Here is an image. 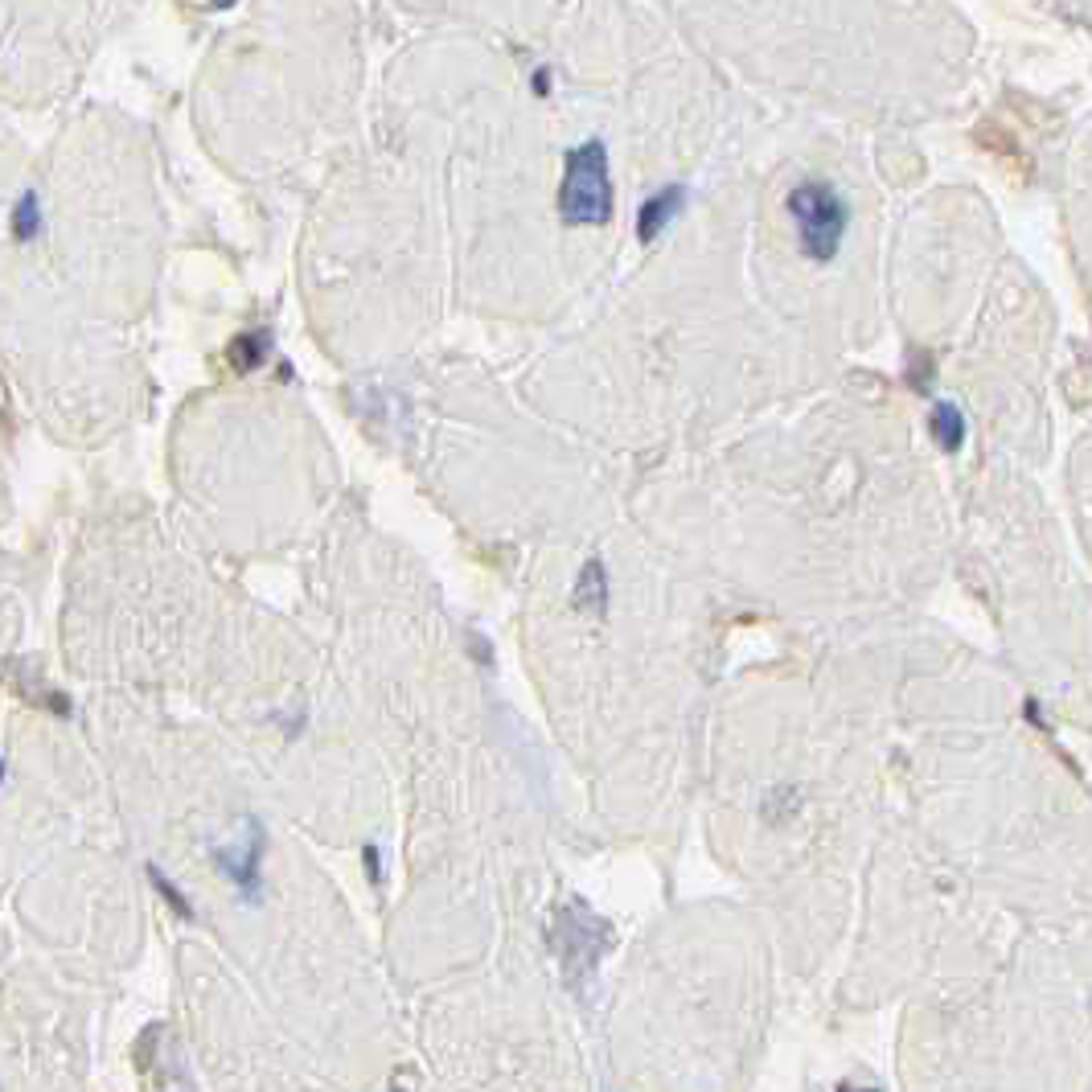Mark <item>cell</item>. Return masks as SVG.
Masks as SVG:
<instances>
[{"label":"cell","instance_id":"1","mask_svg":"<svg viewBox=\"0 0 1092 1092\" xmlns=\"http://www.w3.org/2000/svg\"><path fill=\"white\" fill-rule=\"evenodd\" d=\"M559 218L567 226H603L612 218L608 148L600 141H584L567 152L563 185H559Z\"/></svg>","mask_w":1092,"mask_h":1092},{"label":"cell","instance_id":"2","mask_svg":"<svg viewBox=\"0 0 1092 1092\" xmlns=\"http://www.w3.org/2000/svg\"><path fill=\"white\" fill-rule=\"evenodd\" d=\"M788 214L797 222V243L801 255L813 263H830L842 247L850 210L838 198V190H830L826 181H801L793 194H788Z\"/></svg>","mask_w":1092,"mask_h":1092},{"label":"cell","instance_id":"3","mask_svg":"<svg viewBox=\"0 0 1092 1092\" xmlns=\"http://www.w3.org/2000/svg\"><path fill=\"white\" fill-rule=\"evenodd\" d=\"M612 928L603 924L588 903H567V908L559 912V920H554V948H559V961H563V973L567 982H584L588 973L596 969L600 952L612 945Z\"/></svg>","mask_w":1092,"mask_h":1092},{"label":"cell","instance_id":"4","mask_svg":"<svg viewBox=\"0 0 1092 1092\" xmlns=\"http://www.w3.org/2000/svg\"><path fill=\"white\" fill-rule=\"evenodd\" d=\"M682 205H686V185H669V190H658L654 198H645V205L637 210V239L654 243L661 230L682 214Z\"/></svg>","mask_w":1092,"mask_h":1092},{"label":"cell","instance_id":"5","mask_svg":"<svg viewBox=\"0 0 1092 1092\" xmlns=\"http://www.w3.org/2000/svg\"><path fill=\"white\" fill-rule=\"evenodd\" d=\"M928 431H933V439L945 452H957L965 444V420L952 403H937L933 411H928Z\"/></svg>","mask_w":1092,"mask_h":1092},{"label":"cell","instance_id":"6","mask_svg":"<svg viewBox=\"0 0 1092 1092\" xmlns=\"http://www.w3.org/2000/svg\"><path fill=\"white\" fill-rule=\"evenodd\" d=\"M603 600H608V579H603V563H588L584 575H579V588H575V603L579 608H600L603 612Z\"/></svg>","mask_w":1092,"mask_h":1092},{"label":"cell","instance_id":"7","mask_svg":"<svg viewBox=\"0 0 1092 1092\" xmlns=\"http://www.w3.org/2000/svg\"><path fill=\"white\" fill-rule=\"evenodd\" d=\"M41 230V205H37V194H21L17 198V210H13V235L26 243L33 239Z\"/></svg>","mask_w":1092,"mask_h":1092},{"label":"cell","instance_id":"8","mask_svg":"<svg viewBox=\"0 0 1092 1092\" xmlns=\"http://www.w3.org/2000/svg\"><path fill=\"white\" fill-rule=\"evenodd\" d=\"M263 341H267V337L243 333V337H235V341H230V354H226V358L235 362L239 370H251V366H259V362H263V350H267Z\"/></svg>","mask_w":1092,"mask_h":1092},{"label":"cell","instance_id":"9","mask_svg":"<svg viewBox=\"0 0 1092 1092\" xmlns=\"http://www.w3.org/2000/svg\"><path fill=\"white\" fill-rule=\"evenodd\" d=\"M534 90H539V95H546V90H550V71H546V66L534 75Z\"/></svg>","mask_w":1092,"mask_h":1092},{"label":"cell","instance_id":"10","mask_svg":"<svg viewBox=\"0 0 1092 1092\" xmlns=\"http://www.w3.org/2000/svg\"><path fill=\"white\" fill-rule=\"evenodd\" d=\"M235 5V0H210V9H230Z\"/></svg>","mask_w":1092,"mask_h":1092}]
</instances>
